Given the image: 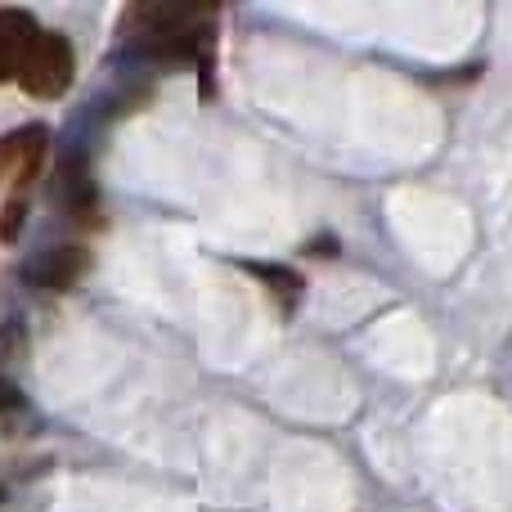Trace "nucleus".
Segmentation results:
<instances>
[{"label": "nucleus", "mask_w": 512, "mask_h": 512, "mask_svg": "<svg viewBox=\"0 0 512 512\" xmlns=\"http://www.w3.org/2000/svg\"><path fill=\"white\" fill-rule=\"evenodd\" d=\"M45 144H50V131L45 126H18L0 140V185H23L32 180V171L41 167Z\"/></svg>", "instance_id": "2"}, {"label": "nucleus", "mask_w": 512, "mask_h": 512, "mask_svg": "<svg viewBox=\"0 0 512 512\" xmlns=\"http://www.w3.org/2000/svg\"><path fill=\"white\" fill-rule=\"evenodd\" d=\"M18 405V387L9 378H0V414H5V409H14Z\"/></svg>", "instance_id": "7"}, {"label": "nucleus", "mask_w": 512, "mask_h": 512, "mask_svg": "<svg viewBox=\"0 0 512 512\" xmlns=\"http://www.w3.org/2000/svg\"><path fill=\"white\" fill-rule=\"evenodd\" d=\"M36 36H41V27H36V18L27 9H0V81L18 77Z\"/></svg>", "instance_id": "3"}, {"label": "nucleus", "mask_w": 512, "mask_h": 512, "mask_svg": "<svg viewBox=\"0 0 512 512\" xmlns=\"http://www.w3.org/2000/svg\"><path fill=\"white\" fill-rule=\"evenodd\" d=\"M32 283H41V288L50 292H68L77 288V279L86 274V252L81 248H50L41 252V261H32Z\"/></svg>", "instance_id": "5"}, {"label": "nucleus", "mask_w": 512, "mask_h": 512, "mask_svg": "<svg viewBox=\"0 0 512 512\" xmlns=\"http://www.w3.org/2000/svg\"><path fill=\"white\" fill-rule=\"evenodd\" d=\"M54 198H59L63 212L72 216H90L95 212V180H90V167L81 153H68L54 171Z\"/></svg>", "instance_id": "4"}, {"label": "nucleus", "mask_w": 512, "mask_h": 512, "mask_svg": "<svg viewBox=\"0 0 512 512\" xmlns=\"http://www.w3.org/2000/svg\"><path fill=\"white\" fill-rule=\"evenodd\" d=\"M18 225H23V198H9V203H5V221H0V239L14 243L18 239Z\"/></svg>", "instance_id": "6"}, {"label": "nucleus", "mask_w": 512, "mask_h": 512, "mask_svg": "<svg viewBox=\"0 0 512 512\" xmlns=\"http://www.w3.org/2000/svg\"><path fill=\"white\" fill-rule=\"evenodd\" d=\"M72 72H77V54H72L68 36L41 32L27 50L23 68H18V86L36 99H59L72 86Z\"/></svg>", "instance_id": "1"}]
</instances>
